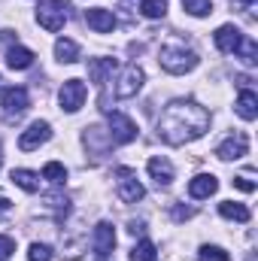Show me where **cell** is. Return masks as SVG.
<instances>
[{"mask_svg": "<svg viewBox=\"0 0 258 261\" xmlns=\"http://www.w3.org/2000/svg\"><path fill=\"white\" fill-rule=\"evenodd\" d=\"M28 261H52V249H49L46 243H31Z\"/></svg>", "mask_w": 258, "mask_h": 261, "instance_id": "obj_28", "label": "cell"}, {"mask_svg": "<svg viewBox=\"0 0 258 261\" xmlns=\"http://www.w3.org/2000/svg\"><path fill=\"white\" fill-rule=\"evenodd\" d=\"M12 182H15L18 189H24L28 195H37V192H40V173H34V170L15 167V170H12Z\"/></svg>", "mask_w": 258, "mask_h": 261, "instance_id": "obj_18", "label": "cell"}, {"mask_svg": "<svg viewBox=\"0 0 258 261\" xmlns=\"http://www.w3.org/2000/svg\"><path fill=\"white\" fill-rule=\"evenodd\" d=\"M234 186H237L240 192H255V182H252L249 176H237V179H234Z\"/></svg>", "mask_w": 258, "mask_h": 261, "instance_id": "obj_31", "label": "cell"}, {"mask_svg": "<svg viewBox=\"0 0 258 261\" xmlns=\"http://www.w3.org/2000/svg\"><path fill=\"white\" fill-rule=\"evenodd\" d=\"M12 40H15L12 31H0V46H6V43H12Z\"/></svg>", "mask_w": 258, "mask_h": 261, "instance_id": "obj_33", "label": "cell"}, {"mask_svg": "<svg viewBox=\"0 0 258 261\" xmlns=\"http://www.w3.org/2000/svg\"><path fill=\"white\" fill-rule=\"evenodd\" d=\"M110 140L113 143H119V146H128L137 140V125L131 122L128 116H122V113H110Z\"/></svg>", "mask_w": 258, "mask_h": 261, "instance_id": "obj_7", "label": "cell"}, {"mask_svg": "<svg viewBox=\"0 0 258 261\" xmlns=\"http://www.w3.org/2000/svg\"><path fill=\"white\" fill-rule=\"evenodd\" d=\"M0 161H3V155H0Z\"/></svg>", "mask_w": 258, "mask_h": 261, "instance_id": "obj_36", "label": "cell"}, {"mask_svg": "<svg viewBox=\"0 0 258 261\" xmlns=\"http://www.w3.org/2000/svg\"><path fill=\"white\" fill-rule=\"evenodd\" d=\"M55 58H58L61 64H76V61H79V46H76L73 40H58V43H55Z\"/></svg>", "mask_w": 258, "mask_h": 261, "instance_id": "obj_20", "label": "cell"}, {"mask_svg": "<svg viewBox=\"0 0 258 261\" xmlns=\"http://www.w3.org/2000/svg\"><path fill=\"white\" fill-rule=\"evenodd\" d=\"M213 40H216V49H219V52L231 55V52H237V46H240V40H243V31L234 28V24H222Z\"/></svg>", "mask_w": 258, "mask_h": 261, "instance_id": "obj_12", "label": "cell"}, {"mask_svg": "<svg viewBox=\"0 0 258 261\" xmlns=\"http://www.w3.org/2000/svg\"><path fill=\"white\" fill-rule=\"evenodd\" d=\"M210 130V113L194 100H170L158 119V137L167 146H183Z\"/></svg>", "mask_w": 258, "mask_h": 261, "instance_id": "obj_1", "label": "cell"}, {"mask_svg": "<svg viewBox=\"0 0 258 261\" xmlns=\"http://www.w3.org/2000/svg\"><path fill=\"white\" fill-rule=\"evenodd\" d=\"M70 18V3L67 0H40L37 6V21L46 28V31H61L64 21Z\"/></svg>", "mask_w": 258, "mask_h": 261, "instance_id": "obj_3", "label": "cell"}, {"mask_svg": "<svg viewBox=\"0 0 258 261\" xmlns=\"http://www.w3.org/2000/svg\"><path fill=\"white\" fill-rule=\"evenodd\" d=\"M43 179H49L52 186H61L67 179V170H64V164H58V161H49L46 167H43Z\"/></svg>", "mask_w": 258, "mask_h": 261, "instance_id": "obj_26", "label": "cell"}, {"mask_svg": "<svg viewBox=\"0 0 258 261\" xmlns=\"http://www.w3.org/2000/svg\"><path fill=\"white\" fill-rule=\"evenodd\" d=\"M249 152V137L246 134H231L228 140H222L219 146H216V155L222 158V161H237V158H243Z\"/></svg>", "mask_w": 258, "mask_h": 261, "instance_id": "obj_9", "label": "cell"}, {"mask_svg": "<svg viewBox=\"0 0 258 261\" xmlns=\"http://www.w3.org/2000/svg\"><path fill=\"white\" fill-rule=\"evenodd\" d=\"M49 137H52V125L37 119V122H31V125H28V130H21L18 146H21V152H34V149H40Z\"/></svg>", "mask_w": 258, "mask_h": 261, "instance_id": "obj_6", "label": "cell"}, {"mask_svg": "<svg viewBox=\"0 0 258 261\" xmlns=\"http://www.w3.org/2000/svg\"><path fill=\"white\" fill-rule=\"evenodd\" d=\"M85 21H88V28L97 31V34H110V31L116 28V15H113L110 9H85Z\"/></svg>", "mask_w": 258, "mask_h": 261, "instance_id": "obj_15", "label": "cell"}, {"mask_svg": "<svg viewBox=\"0 0 258 261\" xmlns=\"http://www.w3.org/2000/svg\"><path fill=\"white\" fill-rule=\"evenodd\" d=\"M146 167H149V176L155 179V186H158V189H167V186L173 182V176H176V173H173V164H170L167 158H161V155L149 158V164H146Z\"/></svg>", "mask_w": 258, "mask_h": 261, "instance_id": "obj_13", "label": "cell"}, {"mask_svg": "<svg viewBox=\"0 0 258 261\" xmlns=\"http://www.w3.org/2000/svg\"><path fill=\"white\" fill-rule=\"evenodd\" d=\"M15 252V240L12 237H0V261H9Z\"/></svg>", "mask_w": 258, "mask_h": 261, "instance_id": "obj_30", "label": "cell"}, {"mask_svg": "<svg viewBox=\"0 0 258 261\" xmlns=\"http://www.w3.org/2000/svg\"><path fill=\"white\" fill-rule=\"evenodd\" d=\"M85 146H91L97 152H107V146H113V140L104 128H85Z\"/></svg>", "mask_w": 258, "mask_h": 261, "instance_id": "obj_22", "label": "cell"}, {"mask_svg": "<svg viewBox=\"0 0 258 261\" xmlns=\"http://www.w3.org/2000/svg\"><path fill=\"white\" fill-rule=\"evenodd\" d=\"M131 261H155V243L152 240H140L134 249H131Z\"/></svg>", "mask_w": 258, "mask_h": 261, "instance_id": "obj_24", "label": "cell"}, {"mask_svg": "<svg viewBox=\"0 0 258 261\" xmlns=\"http://www.w3.org/2000/svg\"><path fill=\"white\" fill-rule=\"evenodd\" d=\"M234 110H237V116L240 119H246V122H255L258 116V94L255 91H240V97H237V103H234Z\"/></svg>", "mask_w": 258, "mask_h": 261, "instance_id": "obj_17", "label": "cell"}, {"mask_svg": "<svg viewBox=\"0 0 258 261\" xmlns=\"http://www.w3.org/2000/svg\"><path fill=\"white\" fill-rule=\"evenodd\" d=\"M158 61H161V67H164L167 73L183 76V73H189V70L197 67V55H194L192 49L179 46V43H170V46H164V49H161Z\"/></svg>", "mask_w": 258, "mask_h": 261, "instance_id": "obj_2", "label": "cell"}, {"mask_svg": "<svg viewBox=\"0 0 258 261\" xmlns=\"http://www.w3.org/2000/svg\"><path fill=\"white\" fill-rule=\"evenodd\" d=\"M91 246H94V255L104 261L113 255V249H116V228L110 225V222H100L97 228H94V234H91Z\"/></svg>", "mask_w": 258, "mask_h": 261, "instance_id": "obj_8", "label": "cell"}, {"mask_svg": "<svg viewBox=\"0 0 258 261\" xmlns=\"http://www.w3.org/2000/svg\"><path fill=\"white\" fill-rule=\"evenodd\" d=\"M85 97H88V88H85L82 79H67L61 85V91H58V103H61L64 113H76L85 103Z\"/></svg>", "mask_w": 258, "mask_h": 261, "instance_id": "obj_5", "label": "cell"}, {"mask_svg": "<svg viewBox=\"0 0 258 261\" xmlns=\"http://www.w3.org/2000/svg\"><path fill=\"white\" fill-rule=\"evenodd\" d=\"M28 107H31V97H28V91L21 85H12V88L3 91V110H6V116H21Z\"/></svg>", "mask_w": 258, "mask_h": 261, "instance_id": "obj_11", "label": "cell"}, {"mask_svg": "<svg viewBox=\"0 0 258 261\" xmlns=\"http://www.w3.org/2000/svg\"><path fill=\"white\" fill-rule=\"evenodd\" d=\"M6 213H9V197L0 192V216H6Z\"/></svg>", "mask_w": 258, "mask_h": 261, "instance_id": "obj_34", "label": "cell"}, {"mask_svg": "<svg viewBox=\"0 0 258 261\" xmlns=\"http://www.w3.org/2000/svg\"><path fill=\"white\" fill-rule=\"evenodd\" d=\"M216 189H219V179L213 173H200V176H194L192 182H189V195L194 200H203V197L216 195Z\"/></svg>", "mask_w": 258, "mask_h": 261, "instance_id": "obj_16", "label": "cell"}, {"mask_svg": "<svg viewBox=\"0 0 258 261\" xmlns=\"http://www.w3.org/2000/svg\"><path fill=\"white\" fill-rule=\"evenodd\" d=\"M234 55H240L246 64H255V61H258V46H255V40H252V37H243Z\"/></svg>", "mask_w": 258, "mask_h": 261, "instance_id": "obj_25", "label": "cell"}, {"mask_svg": "<svg viewBox=\"0 0 258 261\" xmlns=\"http://www.w3.org/2000/svg\"><path fill=\"white\" fill-rule=\"evenodd\" d=\"M197 258H200V261H228V252H225V249H219V246H200Z\"/></svg>", "mask_w": 258, "mask_h": 261, "instance_id": "obj_29", "label": "cell"}, {"mask_svg": "<svg viewBox=\"0 0 258 261\" xmlns=\"http://www.w3.org/2000/svg\"><path fill=\"white\" fill-rule=\"evenodd\" d=\"M192 216H194L192 206H173V219H176V222H183V219H192Z\"/></svg>", "mask_w": 258, "mask_h": 261, "instance_id": "obj_32", "label": "cell"}, {"mask_svg": "<svg viewBox=\"0 0 258 261\" xmlns=\"http://www.w3.org/2000/svg\"><path fill=\"white\" fill-rule=\"evenodd\" d=\"M140 12L146 18H164L167 15V0H143L140 3Z\"/></svg>", "mask_w": 258, "mask_h": 261, "instance_id": "obj_23", "label": "cell"}, {"mask_svg": "<svg viewBox=\"0 0 258 261\" xmlns=\"http://www.w3.org/2000/svg\"><path fill=\"white\" fill-rule=\"evenodd\" d=\"M116 192H119V197L125 200V203H137V200H143V195H146V189L140 186V179L131 173V170H119V186H116Z\"/></svg>", "mask_w": 258, "mask_h": 261, "instance_id": "obj_10", "label": "cell"}, {"mask_svg": "<svg viewBox=\"0 0 258 261\" xmlns=\"http://www.w3.org/2000/svg\"><path fill=\"white\" fill-rule=\"evenodd\" d=\"M116 58H91L88 61V79L97 85V88H104L107 85V76H113V70H116Z\"/></svg>", "mask_w": 258, "mask_h": 261, "instance_id": "obj_14", "label": "cell"}, {"mask_svg": "<svg viewBox=\"0 0 258 261\" xmlns=\"http://www.w3.org/2000/svg\"><path fill=\"white\" fill-rule=\"evenodd\" d=\"M143 79H146V73L137 64L122 67V73H119V79H116V85H113V94H116L119 100H128V97H134V94L143 88Z\"/></svg>", "mask_w": 258, "mask_h": 261, "instance_id": "obj_4", "label": "cell"}, {"mask_svg": "<svg viewBox=\"0 0 258 261\" xmlns=\"http://www.w3.org/2000/svg\"><path fill=\"white\" fill-rule=\"evenodd\" d=\"M6 64L12 70H28L34 64V52L24 49V46H12V49H6Z\"/></svg>", "mask_w": 258, "mask_h": 261, "instance_id": "obj_19", "label": "cell"}, {"mask_svg": "<svg viewBox=\"0 0 258 261\" xmlns=\"http://www.w3.org/2000/svg\"><path fill=\"white\" fill-rule=\"evenodd\" d=\"M240 3H246V6H252V3H255V0H240Z\"/></svg>", "mask_w": 258, "mask_h": 261, "instance_id": "obj_35", "label": "cell"}, {"mask_svg": "<svg viewBox=\"0 0 258 261\" xmlns=\"http://www.w3.org/2000/svg\"><path fill=\"white\" fill-rule=\"evenodd\" d=\"M219 213L225 219H234V222H249V210L243 203H237V200H222L219 203Z\"/></svg>", "mask_w": 258, "mask_h": 261, "instance_id": "obj_21", "label": "cell"}, {"mask_svg": "<svg viewBox=\"0 0 258 261\" xmlns=\"http://www.w3.org/2000/svg\"><path fill=\"white\" fill-rule=\"evenodd\" d=\"M183 9H186L189 15L203 18V15H210V12H213V0H183Z\"/></svg>", "mask_w": 258, "mask_h": 261, "instance_id": "obj_27", "label": "cell"}]
</instances>
